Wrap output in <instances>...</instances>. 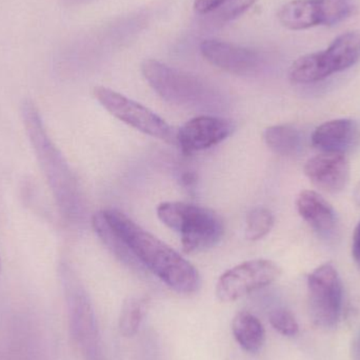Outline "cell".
<instances>
[{"label":"cell","mask_w":360,"mask_h":360,"mask_svg":"<svg viewBox=\"0 0 360 360\" xmlns=\"http://www.w3.org/2000/svg\"><path fill=\"white\" fill-rule=\"evenodd\" d=\"M110 226L122 237L143 268L177 293L192 294L200 283L196 269L170 245L141 228L120 210H103Z\"/></svg>","instance_id":"1"},{"label":"cell","mask_w":360,"mask_h":360,"mask_svg":"<svg viewBox=\"0 0 360 360\" xmlns=\"http://www.w3.org/2000/svg\"><path fill=\"white\" fill-rule=\"evenodd\" d=\"M21 115L27 134L35 150L57 203L65 215H75L78 209L77 188L61 154L48 136L39 112L31 101L21 105Z\"/></svg>","instance_id":"2"},{"label":"cell","mask_w":360,"mask_h":360,"mask_svg":"<svg viewBox=\"0 0 360 360\" xmlns=\"http://www.w3.org/2000/svg\"><path fill=\"white\" fill-rule=\"evenodd\" d=\"M158 216L162 224L179 235L182 250L186 254L211 249L224 237L221 217L207 207L168 201L158 205Z\"/></svg>","instance_id":"3"},{"label":"cell","mask_w":360,"mask_h":360,"mask_svg":"<svg viewBox=\"0 0 360 360\" xmlns=\"http://www.w3.org/2000/svg\"><path fill=\"white\" fill-rule=\"evenodd\" d=\"M141 73L156 94L171 105L205 108L218 101L217 92L205 80L156 59L143 60Z\"/></svg>","instance_id":"4"},{"label":"cell","mask_w":360,"mask_h":360,"mask_svg":"<svg viewBox=\"0 0 360 360\" xmlns=\"http://www.w3.org/2000/svg\"><path fill=\"white\" fill-rule=\"evenodd\" d=\"M359 60L360 32H347L335 38L327 50L296 59L290 68L289 77L294 84H315L350 69Z\"/></svg>","instance_id":"5"},{"label":"cell","mask_w":360,"mask_h":360,"mask_svg":"<svg viewBox=\"0 0 360 360\" xmlns=\"http://www.w3.org/2000/svg\"><path fill=\"white\" fill-rule=\"evenodd\" d=\"M60 275L74 338L86 360H103L96 319L84 285L68 266H61Z\"/></svg>","instance_id":"6"},{"label":"cell","mask_w":360,"mask_h":360,"mask_svg":"<svg viewBox=\"0 0 360 360\" xmlns=\"http://www.w3.org/2000/svg\"><path fill=\"white\" fill-rule=\"evenodd\" d=\"M93 95L111 115L131 128L153 139L176 143V132L172 127L149 108L107 86H95Z\"/></svg>","instance_id":"7"},{"label":"cell","mask_w":360,"mask_h":360,"mask_svg":"<svg viewBox=\"0 0 360 360\" xmlns=\"http://www.w3.org/2000/svg\"><path fill=\"white\" fill-rule=\"evenodd\" d=\"M308 293L313 323L321 329L335 328L342 314L344 290L333 264H321L309 275Z\"/></svg>","instance_id":"8"},{"label":"cell","mask_w":360,"mask_h":360,"mask_svg":"<svg viewBox=\"0 0 360 360\" xmlns=\"http://www.w3.org/2000/svg\"><path fill=\"white\" fill-rule=\"evenodd\" d=\"M281 274V269L272 260H249L226 271L219 277L216 295L220 302H235L274 283Z\"/></svg>","instance_id":"9"},{"label":"cell","mask_w":360,"mask_h":360,"mask_svg":"<svg viewBox=\"0 0 360 360\" xmlns=\"http://www.w3.org/2000/svg\"><path fill=\"white\" fill-rule=\"evenodd\" d=\"M199 49L207 63L234 75H255L264 67L262 53L248 46L224 40L205 39Z\"/></svg>","instance_id":"10"},{"label":"cell","mask_w":360,"mask_h":360,"mask_svg":"<svg viewBox=\"0 0 360 360\" xmlns=\"http://www.w3.org/2000/svg\"><path fill=\"white\" fill-rule=\"evenodd\" d=\"M231 120L218 116L201 115L186 122L176 132V143L186 155L219 145L233 132Z\"/></svg>","instance_id":"11"},{"label":"cell","mask_w":360,"mask_h":360,"mask_svg":"<svg viewBox=\"0 0 360 360\" xmlns=\"http://www.w3.org/2000/svg\"><path fill=\"white\" fill-rule=\"evenodd\" d=\"M304 174L317 188L326 192L340 193L350 180V162L342 153H323L309 160Z\"/></svg>","instance_id":"12"},{"label":"cell","mask_w":360,"mask_h":360,"mask_svg":"<svg viewBox=\"0 0 360 360\" xmlns=\"http://www.w3.org/2000/svg\"><path fill=\"white\" fill-rule=\"evenodd\" d=\"M359 139V129L352 120H330L317 127L313 132L312 145L327 153H342L356 145Z\"/></svg>","instance_id":"13"},{"label":"cell","mask_w":360,"mask_h":360,"mask_svg":"<svg viewBox=\"0 0 360 360\" xmlns=\"http://www.w3.org/2000/svg\"><path fill=\"white\" fill-rule=\"evenodd\" d=\"M296 207L302 219L306 220L319 234L328 236L335 230V211L315 191L306 190L300 192L296 199Z\"/></svg>","instance_id":"14"},{"label":"cell","mask_w":360,"mask_h":360,"mask_svg":"<svg viewBox=\"0 0 360 360\" xmlns=\"http://www.w3.org/2000/svg\"><path fill=\"white\" fill-rule=\"evenodd\" d=\"M279 22L285 29L302 31L321 25L315 0H292L278 11Z\"/></svg>","instance_id":"15"},{"label":"cell","mask_w":360,"mask_h":360,"mask_svg":"<svg viewBox=\"0 0 360 360\" xmlns=\"http://www.w3.org/2000/svg\"><path fill=\"white\" fill-rule=\"evenodd\" d=\"M232 332L237 344L249 353L262 350L266 340L264 326L251 313H238L233 319Z\"/></svg>","instance_id":"16"},{"label":"cell","mask_w":360,"mask_h":360,"mask_svg":"<svg viewBox=\"0 0 360 360\" xmlns=\"http://www.w3.org/2000/svg\"><path fill=\"white\" fill-rule=\"evenodd\" d=\"M264 141L271 151L281 156L296 155L304 145L302 133L290 124L269 127L264 130Z\"/></svg>","instance_id":"17"},{"label":"cell","mask_w":360,"mask_h":360,"mask_svg":"<svg viewBox=\"0 0 360 360\" xmlns=\"http://www.w3.org/2000/svg\"><path fill=\"white\" fill-rule=\"evenodd\" d=\"M92 226L101 243L115 255L120 262L132 268H143L133 256L132 252L129 249L122 237L110 226L109 222L103 216V211L97 212L92 218Z\"/></svg>","instance_id":"18"},{"label":"cell","mask_w":360,"mask_h":360,"mask_svg":"<svg viewBox=\"0 0 360 360\" xmlns=\"http://www.w3.org/2000/svg\"><path fill=\"white\" fill-rule=\"evenodd\" d=\"M319 23L334 27L351 16L355 10V0H315Z\"/></svg>","instance_id":"19"},{"label":"cell","mask_w":360,"mask_h":360,"mask_svg":"<svg viewBox=\"0 0 360 360\" xmlns=\"http://www.w3.org/2000/svg\"><path fill=\"white\" fill-rule=\"evenodd\" d=\"M147 311V304L141 298L131 297L124 302L120 319V333L124 338H133L139 331L143 317Z\"/></svg>","instance_id":"20"},{"label":"cell","mask_w":360,"mask_h":360,"mask_svg":"<svg viewBox=\"0 0 360 360\" xmlns=\"http://www.w3.org/2000/svg\"><path fill=\"white\" fill-rule=\"evenodd\" d=\"M274 215L264 207L252 209L245 220V238L251 241L259 240L269 234L274 226Z\"/></svg>","instance_id":"21"},{"label":"cell","mask_w":360,"mask_h":360,"mask_svg":"<svg viewBox=\"0 0 360 360\" xmlns=\"http://www.w3.org/2000/svg\"><path fill=\"white\" fill-rule=\"evenodd\" d=\"M258 0H224L209 18L214 22L226 23L234 20L247 12Z\"/></svg>","instance_id":"22"},{"label":"cell","mask_w":360,"mask_h":360,"mask_svg":"<svg viewBox=\"0 0 360 360\" xmlns=\"http://www.w3.org/2000/svg\"><path fill=\"white\" fill-rule=\"evenodd\" d=\"M271 326L281 335L293 338L300 332V326L291 311L285 308H277L269 315Z\"/></svg>","instance_id":"23"},{"label":"cell","mask_w":360,"mask_h":360,"mask_svg":"<svg viewBox=\"0 0 360 360\" xmlns=\"http://www.w3.org/2000/svg\"><path fill=\"white\" fill-rule=\"evenodd\" d=\"M224 0H195L193 8L199 16L209 17L214 11L219 8Z\"/></svg>","instance_id":"24"},{"label":"cell","mask_w":360,"mask_h":360,"mask_svg":"<svg viewBox=\"0 0 360 360\" xmlns=\"http://www.w3.org/2000/svg\"><path fill=\"white\" fill-rule=\"evenodd\" d=\"M352 255L355 262L360 266V221L353 234Z\"/></svg>","instance_id":"25"},{"label":"cell","mask_w":360,"mask_h":360,"mask_svg":"<svg viewBox=\"0 0 360 360\" xmlns=\"http://www.w3.org/2000/svg\"><path fill=\"white\" fill-rule=\"evenodd\" d=\"M352 356L354 360H360V332L353 342Z\"/></svg>","instance_id":"26"},{"label":"cell","mask_w":360,"mask_h":360,"mask_svg":"<svg viewBox=\"0 0 360 360\" xmlns=\"http://www.w3.org/2000/svg\"><path fill=\"white\" fill-rule=\"evenodd\" d=\"M353 199H354L355 205L360 207V180L357 182L356 186H355Z\"/></svg>","instance_id":"27"},{"label":"cell","mask_w":360,"mask_h":360,"mask_svg":"<svg viewBox=\"0 0 360 360\" xmlns=\"http://www.w3.org/2000/svg\"><path fill=\"white\" fill-rule=\"evenodd\" d=\"M72 1H74V2H86V1H89V0H72Z\"/></svg>","instance_id":"28"}]
</instances>
